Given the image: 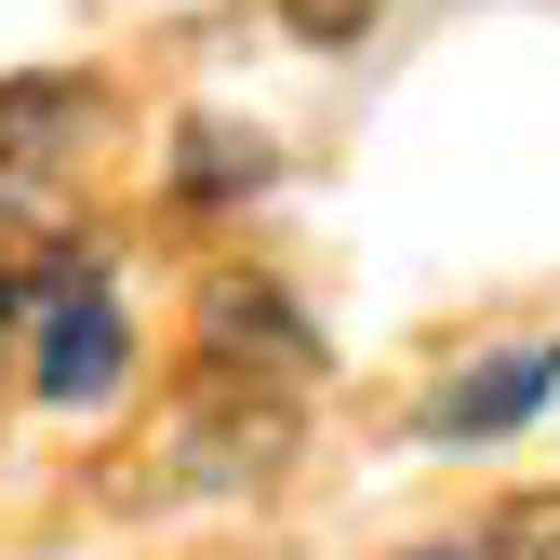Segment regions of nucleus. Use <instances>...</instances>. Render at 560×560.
I'll use <instances>...</instances> for the list:
<instances>
[{"instance_id": "obj_5", "label": "nucleus", "mask_w": 560, "mask_h": 560, "mask_svg": "<svg viewBox=\"0 0 560 560\" xmlns=\"http://www.w3.org/2000/svg\"><path fill=\"white\" fill-rule=\"evenodd\" d=\"M94 120V81H0V148H67Z\"/></svg>"}, {"instance_id": "obj_3", "label": "nucleus", "mask_w": 560, "mask_h": 560, "mask_svg": "<svg viewBox=\"0 0 560 560\" xmlns=\"http://www.w3.org/2000/svg\"><path fill=\"white\" fill-rule=\"evenodd\" d=\"M280 454H294V400L280 387H241V374H200V400H187V480H267Z\"/></svg>"}, {"instance_id": "obj_8", "label": "nucleus", "mask_w": 560, "mask_h": 560, "mask_svg": "<svg viewBox=\"0 0 560 560\" xmlns=\"http://www.w3.org/2000/svg\"><path fill=\"white\" fill-rule=\"evenodd\" d=\"M413 560H480V547H413Z\"/></svg>"}, {"instance_id": "obj_1", "label": "nucleus", "mask_w": 560, "mask_h": 560, "mask_svg": "<svg viewBox=\"0 0 560 560\" xmlns=\"http://www.w3.org/2000/svg\"><path fill=\"white\" fill-rule=\"evenodd\" d=\"M14 307H27V387H40V400L81 413V400H107V387H120L133 334H120V294H107L94 267H40Z\"/></svg>"}, {"instance_id": "obj_6", "label": "nucleus", "mask_w": 560, "mask_h": 560, "mask_svg": "<svg viewBox=\"0 0 560 560\" xmlns=\"http://www.w3.org/2000/svg\"><path fill=\"white\" fill-rule=\"evenodd\" d=\"M174 174H187L200 200H241V187H267V148H254V133H228V120H187Z\"/></svg>"}, {"instance_id": "obj_2", "label": "nucleus", "mask_w": 560, "mask_h": 560, "mask_svg": "<svg viewBox=\"0 0 560 560\" xmlns=\"http://www.w3.org/2000/svg\"><path fill=\"white\" fill-rule=\"evenodd\" d=\"M200 374H267V387H294V374H320V334H307V307L280 294V280L214 267V280H200Z\"/></svg>"}, {"instance_id": "obj_7", "label": "nucleus", "mask_w": 560, "mask_h": 560, "mask_svg": "<svg viewBox=\"0 0 560 560\" xmlns=\"http://www.w3.org/2000/svg\"><path fill=\"white\" fill-rule=\"evenodd\" d=\"M480 560H560V480L508 494V508H494V534H480Z\"/></svg>"}, {"instance_id": "obj_4", "label": "nucleus", "mask_w": 560, "mask_h": 560, "mask_svg": "<svg viewBox=\"0 0 560 560\" xmlns=\"http://www.w3.org/2000/svg\"><path fill=\"white\" fill-rule=\"evenodd\" d=\"M560 387V347H508V361H480L467 387H441V413H428V441H494V428H521V413Z\"/></svg>"}]
</instances>
